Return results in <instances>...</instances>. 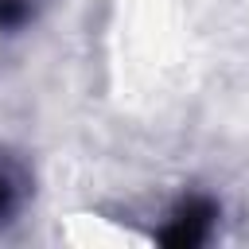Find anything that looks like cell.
I'll return each instance as SVG.
<instances>
[{"label": "cell", "mask_w": 249, "mask_h": 249, "mask_svg": "<svg viewBox=\"0 0 249 249\" xmlns=\"http://www.w3.org/2000/svg\"><path fill=\"white\" fill-rule=\"evenodd\" d=\"M19 202H23V175L12 160L0 156V226H8L19 214Z\"/></svg>", "instance_id": "7a4b0ae2"}, {"label": "cell", "mask_w": 249, "mask_h": 249, "mask_svg": "<svg viewBox=\"0 0 249 249\" xmlns=\"http://www.w3.org/2000/svg\"><path fill=\"white\" fill-rule=\"evenodd\" d=\"M214 222H218V202L195 191V195H183L167 210V222L156 230V241L171 249H195L214 233Z\"/></svg>", "instance_id": "6da1fadb"}, {"label": "cell", "mask_w": 249, "mask_h": 249, "mask_svg": "<svg viewBox=\"0 0 249 249\" xmlns=\"http://www.w3.org/2000/svg\"><path fill=\"white\" fill-rule=\"evenodd\" d=\"M35 16V0H0V31H19Z\"/></svg>", "instance_id": "3957f363"}]
</instances>
